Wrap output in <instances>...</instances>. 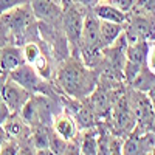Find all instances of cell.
<instances>
[{
  "mask_svg": "<svg viewBox=\"0 0 155 155\" xmlns=\"http://www.w3.org/2000/svg\"><path fill=\"white\" fill-rule=\"evenodd\" d=\"M33 144L36 147V153H53L50 149V135L47 132V127L45 126H37L33 127Z\"/></svg>",
  "mask_w": 155,
  "mask_h": 155,
  "instance_id": "5bb4252c",
  "label": "cell"
},
{
  "mask_svg": "<svg viewBox=\"0 0 155 155\" xmlns=\"http://www.w3.org/2000/svg\"><path fill=\"white\" fill-rule=\"evenodd\" d=\"M146 67L155 73V41L147 42V54H146Z\"/></svg>",
  "mask_w": 155,
  "mask_h": 155,
  "instance_id": "d6986e66",
  "label": "cell"
},
{
  "mask_svg": "<svg viewBox=\"0 0 155 155\" xmlns=\"http://www.w3.org/2000/svg\"><path fill=\"white\" fill-rule=\"evenodd\" d=\"M25 0H0V14H3V12L16 8L19 5H23Z\"/></svg>",
  "mask_w": 155,
  "mask_h": 155,
  "instance_id": "44dd1931",
  "label": "cell"
},
{
  "mask_svg": "<svg viewBox=\"0 0 155 155\" xmlns=\"http://www.w3.org/2000/svg\"><path fill=\"white\" fill-rule=\"evenodd\" d=\"M31 8L37 19L48 23H56L64 17V12L54 0H31Z\"/></svg>",
  "mask_w": 155,
  "mask_h": 155,
  "instance_id": "ba28073f",
  "label": "cell"
},
{
  "mask_svg": "<svg viewBox=\"0 0 155 155\" xmlns=\"http://www.w3.org/2000/svg\"><path fill=\"white\" fill-rule=\"evenodd\" d=\"M25 64L23 53L17 47H5L0 50V71L3 73H11Z\"/></svg>",
  "mask_w": 155,
  "mask_h": 155,
  "instance_id": "30bf717a",
  "label": "cell"
},
{
  "mask_svg": "<svg viewBox=\"0 0 155 155\" xmlns=\"http://www.w3.org/2000/svg\"><path fill=\"white\" fill-rule=\"evenodd\" d=\"M0 95H2L5 104L8 106L11 113H19L23 107V104L30 99L33 93L25 90L22 85L14 82L8 76L3 82H0Z\"/></svg>",
  "mask_w": 155,
  "mask_h": 155,
  "instance_id": "277c9868",
  "label": "cell"
},
{
  "mask_svg": "<svg viewBox=\"0 0 155 155\" xmlns=\"http://www.w3.org/2000/svg\"><path fill=\"white\" fill-rule=\"evenodd\" d=\"M147 54V42L146 41H129L126 47V64H124V76L129 82H132L140 70L146 65Z\"/></svg>",
  "mask_w": 155,
  "mask_h": 155,
  "instance_id": "3957f363",
  "label": "cell"
},
{
  "mask_svg": "<svg viewBox=\"0 0 155 155\" xmlns=\"http://www.w3.org/2000/svg\"><path fill=\"white\" fill-rule=\"evenodd\" d=\"M79 153H84V155H95V153H99V143H98V138L87 132L81 141V146H79Z\"/></svg>",
  "mask_w": 155,
  "mask_h": 155,
  "instance_id": "e0dca14e",
  "label": "cell"
},
{
  "mask_svg": "<svg viewBox=\"0 0 155 155\" xmlns=\"http://www.w3.org/2000/svg\"><path fill=\"white\" fill-rule=\"evenodd\" d=\"M76 123L79 124L82 129L93 127V123H95L93 109L92 107H87V106L78 107V110H76Z\"/></svg>",
  "mask_w": 155,
  "mask_h": 155,
  "instance_id": "2e32d148",
  "label": "cell"
},
{
  "mask_svg": "<svg viewBox=\"0 0 155 155\" xmlns=\"http://www.w3.org/2000/svg\"><path fill=\"white\" fill-rule=\"evenodd\" d=\"M146 96H147V99H149V102L152 104V107H153V110H155V84L147 90L146 92Z\"/></svg>",
  "mask_w": 155,
  "mask_h": 155,
  "instance_id": "d4e9b609",
  "label": "cell"
},
{
  "mask_svg": "<svg viewBox=\"0 0 155 155\" xmlns=\"http://www.w3.org/2000/svg\"><path fill=\"white\" fill-rule=\"evenodd\" d=\"M113 118L120 129H126L127 130V129L134 127V112L124 98L116 101V104L113 107Z\"/></svg>",
  "mask_w": 155,
  "mask_h": 155,
  "instance_id": "7c38bea8",
  "label": "cell"
},
{
  "mask_svg": "<svg viewBox=\"0 0 155 155\" xmlns=\"http://www.w3.org/2000/svg\"><path fill=\"white\" fill-rule=\"evenodd\" d=\"M99 2H102V0H99Z\"/></svg>",
  "mask_w": 155,
  "mask_h": 155,
  "instance_id": "f1b7e54d",
  "label": "cell"
},
{
  "mask_svg": "<svg viewBox=\"0 0 155 155\" xmlns=\"http://www.w3.org/2000/svg\"><path fill=\"white\" fill-rule=\"evenodd\" d=\"M0 153L3 155H14V153H20V147L16 144V141H5V144L0 150Z\"/></svg>",
  "mask_w": 155,
  "mask_h": 155,
  "instance_id": "7402d4cb",
  "label": "cell"
},
{
  "mask_svg": "<svg viewBox=\"0 0 155 155\" xmlns=\"http://www.w3.org/2000/svg\"><path fill=\"white\" fill-rule=\"evenodd\" d=\"M141 3V6L149 9V11H155V0H138Z\"/></svg>",
  "mask_w": 155,
  "mask_h": 155,
  "instance_id": "484cf974",
  "label": "cell"
},
{
  "mask_svg": "<svg viewBox=\"0 0 155 155\" xmlns=\"http://www.w3.org/2000/svg\"><path fill=\"white\" fill-rule=\"evenodd\" d=\"M149 127H150V132L155 134V115H152V118L149 120Z\"/></svg>",
  "mask_w": 155,
  "mask_h": 155,
  "instance_id": "83f0119b",
  "label": "cell"
},
{
  "mask_svg": "<svg viewBox=\"0 0 155 155\" xmlns=\"http://www.w3.org/2000/svg\"><path fill=\"white\" fill-rule=\"evenodd\" d=\"M22 53H23V59L27 64H33L39 56L42 54V50L36 42H27L22 48Z\"/></svg>",
  "mask_w": 155,
  "mask_h": 155,
  "instance_id": "ac0fdd59",
  "label": "cell"
},
{
  "mask_svg": "<svg viewBox=\"0 0 155 155\" xmlns=\"http://www.w3.org/2000/svg\"><path fill=\"white\" fill-rule=\"evenodd\" d=\"M137 0H109V3L113 5L115 8H118L121 9L123 12H127V11H130L134 8Z\"/></svg>",
  "mask_w": 155,
  "mask_h": 155,
  "instance_id": "ffe728a7",
  "label": "cell"
},
{
  "mask_svg": "<svg viewBox=\"0 0 155 155\" xmlns=\"http://www.w3.org/2000/svg\"><path fill=\"white\" fill-rule=\"evenodd\" d=\"M34 12L31 5L23 3L19 5L16 8H12L3 14H0V20H2V25L6 27L14 36H23L28 31V28L33 25L34 20Z\"/></svg>",
  "mask_w": 155,
  "mask_h": 155,
  "instance_id": "7a4b0ae2",
  "label": "cell"
},
{
  "mask_svg": "<svg viewBox=\"0 0 155 155\" xmlns=\"http://www.w3.org/2000/svg\"><path fill=\"white\" fill-rule=\"evenodd\" d=\"M9 78L14 82H17L19 85H22L25 90H28L30 93H44L45 92V82L44 78L39 74L33 65L30 64H22L20 67H17L16 70H12L9 73Z\"/></svg>",
  "mask_w": 155,
  "mask_h": 155,
  "instance_id": "5b68a950",
  "label": "cell"
},
{
  "mask_svg": "<svg viewBox=\"0 0 155 155\" xmlns=\"http://www.w3.org/2000/svg\"><path fill=\"white\" fill-rule=\"evenodd\" d=\"M56 81L64 93L74 99H82L96 90V76L93 71L82 61L74 58L65 61L59 67Z\"/></svg>",
  "mask_w": 155,
  "mask_h": 155,
  "instance_id": "6da1fadb",
  "label": "cell"
},
{
  "mask_svg": "<svg viewBox=\"0 0 155 155\" xmlns=\"http://www.w3.org/2000/svg\"><path fill=\"white\" fill-rule=\"evenodd\" d=\"M71 3L74 5H81V6H90V8H93L96 3H98V0H70Z\"/></svg>",
  "mask_w": 155,
  "mask_h": 155,
  "instance_id": "cb8c5ba5",
  "label": "cell"
},
{
  "mask_svg": "<svg viewBox=\"0 0 155 155\" xmlns=\"http://www.w3.org/2000/svg\"><path fill=\"white\" fill-rule=\"evenodd\" d=\"M11 115L8 106L5 104V101L2 98V95H0V127H3V123L8 120V116Z\"/></svg>",
  "mask_w": 155,
  "mask_h": 155,
  "instance_id": "603a6c76",
  "label": "cell"
},
{
  "mask_svg": "<svg viewBox=\"0 0 155 155\" xmlns=\"http://www.w3.org/2000/svg\"><path fill=\"white\" fill-rule=\"evenodd\" d=\"M53 127L54 134H58L65 141H74V138L78 137V124L68 112H62L56 115L53 120Z\"/></svg>",
  "mask_w": 155,
  "mask_h": 155,
  "instance_id": "9c48e42d",
  "label": "cell"
},
{
  "mask_svg": "<svg viewBox=\"0 0 155 155\" xmlns=\"http://www.w3.org/2000/svg\"><path fill=\"white\" fill-rule=\"evenodd\" d=\"M5 141H6V134L0 130V150H2L3 144H5Z\"/></svg>",
  "mask_w": 155,
  "mask_h": 155,
  "instance_id": "4316f807",
  "label": "cell"
},
{
  "mask_svg": "<svg viewBox=\"0 0 155 155\" xmlns=\"http://www.w3.org/2000/svg\"><path fill=\"white\" fill-rule=\"evenodd\" d=\"M124 23H116L109 20H99V34H101V48L104 50L115 44L123 36Z\"/></svg>",
  "mask_w": 155,
  "mask_h": 155,
  "instance_id": "8fae6325",
  "label": "cell"
},
{
  "mask_svg": "<svg viewBox=\"0 0 155 155\" xmlns=\"http://www.w3.org/2000/svg\"><path fill=\"white\" fill-rule=\"evenodd\" d=\"M28 124L25 123L22 118H19V116H14V115H9L8 120L3 123V130L8 137L11 138H17L20 135H23V132L27 130Z\"/></svg>",
  "mask_w": 155,
  "mask_h": 155,
  "instance_id": "9a60e30c",
  "label": "cell"
},
{
  "mask_svg": "<svg viewBox=\"0 0 155 155\" xmlns=\"http://www.w3.org/2000/svg\"><path fill=\"white\" fill-rule=\"evenodd\" d=\"M82 51H101V34H99V19L93 14L84 16L82 34H81Z\"/></svg>",
  "mask_w": 155,
  "mask_h": 155,
  "instance_id": "52a82bcc",
  "label": "cell"
},
{
  "mask_svg": "<svg viewBox=\"0 0 155 155\" xmlns=\"http://www.w3.org/2000/svg\"><path fill=\"white\" fill-rule=\"evenodd\" d=\"M93 12L99 20H109V22H116V23H126L127 20L126 12L115 8L110 3H96L93 6Z\"/></svg>",
  "mask_w": 155,
  "mask_h": 155,
  "instance_id": "4fadbf2b",
  "label": "cell"
},
{
  "mask_svg": "<svg viewBox=\"0 0 155 155\" xmlns=\"http://www.w3.org/2000/svg\"><path fill=\"white\" fill-rule=\"evenodd\" d=\"M64 28H65V37L73 48L81 47V34H82V25L84 16L76 6H70L64 11Z\"/></svg>",
  "mask_w": 155,
  "mask_h": 155,
  "instance_id": "8992f818",
  "label": "cell"
}]
</instances>
